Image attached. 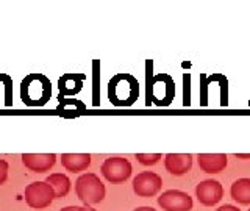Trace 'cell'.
Here are the masks:
<instances>
[{
  "instance_id": "obj_1",
  "label": "cell",
  "mask_w": 250,
  "mask_h": 211,
  "mask_svg": "<svg viewBox=\"0 0 250 211\" xmlns=\"http://www.w3.org/2000/svg\"><path fill=\"white\" fill-rule=\"evenodd\" d=\"M139 97V83L131 74H117L108 82V100L114 106H131Z\"/></svg>"
},
{
  "instance_id": "obj_2",
  "label": "cell",
  "mask_w": 250,
  "mask_h": 211,
  "mask_svg": "<svg viewBox=\"0 0 250 211\" xmlns=\"http://www.w3.org/2000/svg\"><path fill=\"white\" fill-rule=\"evenodd\" d=\"M52 97V83L44 74H28L21 83V99L27 106H44Z\"/></svg>"
},
{
  "instance_id": "obj_3",
  "label": "cell",
  "mask_w": 250,
  "mask_h": 211,
  "mask_svg": "<svg viewBox=\"0 0 250 211\" xmlns=\"http://www.w3.org/2000/svg\"><path fill=\"white\" fill-rule=\"evenodd\" d=\"M75 192L77 197L80 199L86 207L94 205V203H100L105 199V185L96 174H82L75 182Z\"/></svg>"
},
{
  "instance_id": "obj_4",
  "label": "cell",
  "mask_w": 250,
  "mask_h": 211,
  "mask_svg": "<svg viewBox=\"0 0 250 211\" xmlns=\"http://www.w3.org/2000/svg\"><path fill=\"white\" fill-rule=\"evenodd\" d=\"M57 199L53 188L47 182H33L25 188V202L33 210H44Z\"/></svg>"
},
{
  "instance_id": "obj_5",
  "label": "cell",
  "mask_w": 250,
  "mask_h": 211,
  "mask_svg": "<svg viewBox=\"0 0 250 211\" xmlns=\"http://www.w3.org/2000/svg\"><path fill=\"white\" fill-rule=\"evenodd\" d=\"M102 175L106 178V182L109 183H124L131 177L133 166L127 158L122 156H111L104 161V164L100 166Z\"/></svg>"
},
{
  "instance_id": "obj_6",
  "label": "cell",
  "mask_w": 250,
  "mask_h": 211,
  "mask_svg": "<svg viewBox=\"0 0 250 211\" xmlns=\"http://www.w3.org/2000/svg\"><path fill=\"white\" fill-rule=\"evenodd\" d=\"M163 188V178L156 172H141L133 178V191L138 197H153Z\"/></svg>"
},
{
  "instance_id": "obj_7",
  "label": "cell",
  "mask_w": 250,
  "mask_h": 211,
  "mask_svg": "<svg viewBox=\"0 0 250 211\" xmlns=\"http://www.w3.org/2000/svg\"><path fill=\"white\" fill-rule=\"evenodd\" d=\"M158 205L166 211H191L194 202L188 192L180 190H169L158 197Z\"/></svg>"
},
{
  "instance_id": "obj_8",
  "label": "cell",
  "mask_w": 250,
  "mask_h": 211,
  "mask_svg": "<svg viewBox=\"0 0 250 211\" xmlns=\"http://www.w3.org/2000/svg\"><path fill=\"white\" fill-rule=\"evenodd\" d=\"M197 200L205 207H214L224 199V186L217 180H205L195 186Z\"/></svg>"
},
{
  "instance_id": "obj_9",
  "label": "cell",
  "mask_w": 250,
  "mask_h": 211,
  "mask_svg": "<svg viewBox=\"0 0 250 211\" xmlns=\"http://www.w3.org/2000/svg\"><path fill=\"white\" fill-rule=\"evenodd\" d=\"M22 163L27 169L36 174L50 170L55 163H57V155L55 153H23Z\"/></svg>"
},
{
  "instance_id": "obj_10",
  "label": "cell",
  "mask_w": 250,
  "mask_h": 211,
  "mask_svg": "<svg viewBox=\"0 0 250 211\" xmlns=\"http://www.w3.org/2000/svg\"><path fill=\"white\" fill-rule=\"evenodd\" d=\"M164 166L172 175H185L192 168V155L189 153H167L164 156Z\"/></svg>"
},
{
  "instance_id": "obj_11",
  "label": "cell",
  "mask_w": 250,
  "mask_h": 211,
  "mask_svg": "<svg viewBox=\"0 0 250 211\" xmlns=\"http://www.w3.org/2000/svg\"><path fill=\"white\" fill-rule=\"evenodd\" d=\"M197 163L202 172L207 174H219L227 168V155L225 153H199Z\"/></svg>"
},
{
  "instance_id": "obj_12",
  "label": "cell",
  "mask_w": 250,
  "mask_h": 211,
  "mask_svg": "<svg viewBox=\"0 0 250 211\" xmlns=\"http://www.w3.org/2000/svg\"><path fill=\"white\" fill-rule=\"evenodd\" d=\"M86 75L84 74H64L60 77L58 88H60V100H62L66 96H75L82 91L83 82Z\"/></svg>"
},
{
  "instance_id": "obj_13",
  "label": "cell",
  "mask_w": 250,
  "mask_h": 211,
  "mask_svg": "<svg viewBox=\"0 0 250 211\" xmlns=\"http://www.w3.org/2000/svg\"><path fill=\"white\" fill-rule=\"evenodd\" d=\"M61 164L66 170L74 172V174H77V172H83L89 168L91 155L89 153H62Z\"/></svg>"
},
{
  "instance_id": "obj_14",
  "label": "cell",
  "mask_w": 250,
  "mask_h": 211,
  "mask_svg": "<svg viewBox=\"0 0 250 211\" xmlns=\"http://www.w3.org/2000/svg\"><path fill=\"white\" fill-rule=\"evenodd\" d=\"M230 197L241 205H250V178L236 180L230 186Z\"/></svg>"
},
{
  "instance_id": "obj_15",
  "label": "cell",
  "mask_w": 250,
  "mask_h": 211,
  "mask_svg": "<svg viewBox=\"0 0 250 211\" xmlns=\"http://www.w3.org/2000/svg\"><path fill=\"white\" fill-rule=\"evenodd\" d=\"M45 182L53 188L57 199L66 197V195L69 194V191H70V180L64 174H58V172H57V174H50L49 177L45 178Z\"/></svg>"
},
{
  "instance_id": "obj_16",
  "label": "cell",
  "mask_w": 250,
  "mask_h": 211,
  "mask_svg": "<svg viewBox=\"0 0 250 211\" xmlns=\"http://www.w3.org/2000/svg\"><path fill=\"white\" fill-rule=\"evenodd\" d=\"M161 153H136V160L144 166H153L161 160Z\"/></svg>"
},
{
  "instance_id": "obj_17",
  "label": "cell",
  "mask_w": 250,
  "mask_h": 211,
  "mask_svg": "<svg viewBox=\"0 0 250 211\" xmlns=\"http://www.w3.org/2000/svg\"><path fill=\"white\" fill-rule=\"evenodd\" d=\"M66 105H75L78 109H80V111L86 109L84 104H82V102H78V100H75V99H62V100H60V106H58V109H61L62 106H66Z\"/></svg>"
},
{
  "instance_id": "obj_18",
  "label": "cell",
  "mask_w": 250,
  "mask_h": 211,
  "mask_svg": "<svg viewBox=\"0 0 250 211\" xmlns=\"http://www.w3.org/2000/svg\"><path fill=\"white\" fill-rule=\"evenodd\" d=\"M8 178V163L5 160H0V185H3Z\"/></svg>"
},
{
  "instance_id": "obj_19",
  "label": "cell",
  "mask_w": 250,
  "mask_h": 211,
  "mask_svg": "<svg viewBox=\"0 0 250 211\" xmlns=\"http://www.w3.org/2000/svg\"><path fill=\"white\" fill-rule=\"evenodd\" d=\"M216 211H241L238 207H233V205H222V207H219Z\"/></svg>"
},
{
  "instance_id": "obj_20",
  "label": "cell",
  "mask_w": 250,
  "mask_h": 211,
  "mask_svg": "<svg viewBox=\"0 0 250 211\" xmlns=\"http://www.w3.org/2000/svg\"><path fill=\"white\" fill-rule=\"evenodd\" d=\"M133 211H158V210H155L152 207H138V208H135Z\"/></svg>"
},
{
  "instance_id": "obj_21",
  "label": "cell",
  "mask_w": 250,
  "mask_h": 211,
  "mask_svg": "<svg viewBox=\"0 0 250 211\" xmlns=\"http://www.w3.org/2000/svg\"><path fill=\"white\" fill-rule=\"evenodd\" d=\"M77 211H97V210H94V208H91V207H78Z\"/></svg>"
},
{
  "instance_id": "obj_22",
  "label": "cell",
  "mask_w": 250,
  "mask_h": 211,
  "mask_svg": "<svg viewBox=\"0 0 250 211\" xmlns=\"http://www.w3.org/2000/svg\"><path fill=\"white\" fill-rule=\"evenodd\" d=\"M77 210H78V207H66V208H62L60 211H77Z\"/></svg>"
},
{
  "instance_id": "obj_23",
  "label": "cell",
  "mask_w": 250,
  "mask_h": 211,
  "mask_svg": "<svg viewBox=\"0 0 250 211\" xmlns=\"http://www.w3.org/2000/svg\"><path fill=\"white\" fill-rule=\"evenodd\" d=\"M236 156H238V158H250V153H247V155H242V153H238Z\"/></svg>"
},
{
  "instance_id": "obj_24",
  "label": "cell",
  "mask_w": 250,
  "mask_h": 211,
  "mask_svg": "<svg viewBox=\"0 0 250 211\" xmlns=\"http://www.w3.org/2000/svg\"><path fill=\"white\" fill-rule=\"evenodd\" d=\"M247 211H250V210H247Z\"/></svg>"
}]
</instances>
